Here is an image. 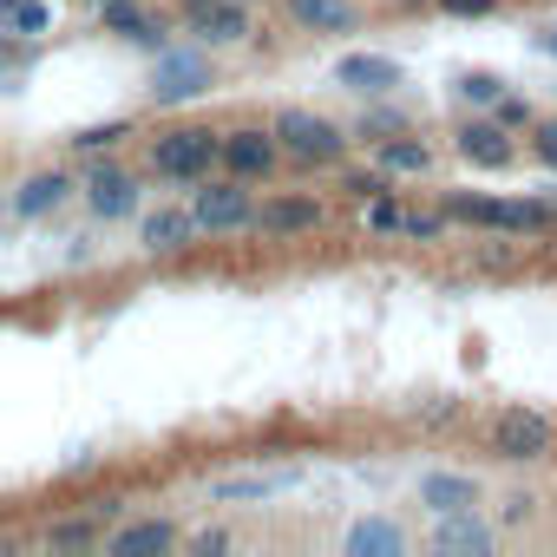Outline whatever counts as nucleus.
Returning <instances> with one entry per match:
<instances>
[{"mask_svg":"<svg viewBox=\"0 0 557 557\" xmlns=\"http://www.w3.org/2000/svg\"><path fill=\"white\" fill-rule=\"evenodd\" d=\"M381 164L387 171H426V145L420 138H387L381 145Z\"/></svg>","mask_w":557,"mask_h":557,"instance_id":"nucleus-22","label":"nucleus"},{"mask_svg":"<svg viewBox=\"0 0 557 557\" xmlns=\"http://www.w3.org/2000/svg\"><path fill=\"white\" fill-rule=\"evenodd\" d=\"M60 197H66V177H60V171H40V177L21 184L14 210H21V216H47V210H60Z\"/></svg>","mask_w":557,"mask_h":557,"instance_id":"nucleus-14","label":"nucleus"},{"mask_svg":"<svg viewBox=\"0 0 557 557\" xmlns=\"http://www.w3.org/2000/svg\"><path fill=\"white\" fill-rule=\"evenodd\" d=\"M216 158H223V145L210 132H164L151 145V171L158 177H210Z\"/></svg>","mask_w":557,"mask_h":557,"instance_id":"nucleus-2","label":"nucleus"},{"mask_svg":"<svg viewBox=\"0 0 557 557\" xmlns=\"http://www.w3.org/2000/svg\"><path fill=\"white\" fill-rule=\"evenodd\" d=\"M145 550H171V524H164V518L132 524V531H119V537H112V557H145Z\"/></svg>","mask_w":557,"mask_h":557,"instance_id":"nucleus-18","label":"nucleus"},{"mask_svg":"<svg viewBox=\"0 0 557 557\" xmlns=\"http://www.w3.org/2000/svg\"><path fill=\"white\" fill-rule=\"evenodd\" d=\"M407 236H440V216H407Z\"/></svg>","mask_w":557,"mask_h":557,"instance_id":"nucleus-29","label":"nucleus"},{"mask_svg":"<svg viewBox=\"0 0 557 557\" xmlns=\"http://www.w3.org/2000/svg\"><path fill=\"white\" fill-rule=\"evenodd\" d=\"M537 158L557 171V119H550V125H537Z\"/></svg>","mask_w":557,"mask_h":557,"instance_id":"nucleus-26","label":"nucleus"},{"mask_svg":"<svg viewBox=\"0 0 557 557\" xmlns=\"http://www.w3.org/2000/svg\"><path fill=\"white\" fill-rule=\"evenodd\" d=\"M420 505H426L433 518H446V511H472V505H479V485H472L466 472H420Z\"/></svg>","mask_w":557,"mask_h":557,"instance_id":"nucleus-7","label":"nucleus"},{"mask_svg":"<svg viewBox=\"0 0 557 557\" xmlns=\"http://www.w3.org/2000/svg\"><path fill=\"white\" fill-rule=\"evenodd\" d=\"M86 203H92L99 216H125V210H132V177L112 171V164H99V171L86 177Z\"/></svg>","mask_w":557,"mask_h":557,"instance_id":"nucleus-12","label":"nucleus"},{"mask_svg":"<svg viewBox=\"0 0 557 557\" xmlns=\"http://www.w3.org/2000/svg\"><path fill=\"white\" fill-rule=\"evenodd\" d=\"M197 8V34L203 40H243L249 21H243V0H190Z\"/></svg>","mask_w":557,"mask_h":557,"instance_id":"nucleus-11","label":"nucleus"},{"mask_svg":"<svg viewBox=\"0 0 557 557\" xmlns=\"http://www.w3.org/2000/svg\"><path fill=\"white\" fill-rule=\"evenodd\" d=\"M119 138H125V125H92V132H79L73 145H79V151H99V145H119Z\"/></svg>","mask_w":557,"mask_h":557,"instance_id":"nucleus-25","label":"nucleus"},{"mask_svg":"<svg viewBox=\"0 0 557 557\" xmlns=\"http://www.w3.org/2000/svg\"><path fill=\"white\" fill-rule=\"evenodd\" d=\"M296 21H309V27H348L355 8H348V0H296Z\"/></svg>","mask_w":557,"mask_h":557,"instance_id":"nucleus-20","label":"nucleus"},{"mask_svg":"<svg viewBox=\"0 0 557 557\" xmlns=\"http://www.w3.org/2000/svg\"><path fill=\"white\" fill-rule=\"evenodd\" d=\"M433 544H440V550H453V557H485V550H492V524H479L472 511H446Z\"/></svg>","mask_w":557,"mask_h":557,"instance_id":"nucleus-10","label":"nucleus"},{"mask_svg":"<svg viewBox=\"0 0 557 557\" xmlns=\"http://www.w3.org/2000/svg\"><path fill=\"white\" fill-rule=\"evenodd\" d=\"M492 453H498V459H544V453H550V420H544V413H524V407L498 413Z\"/></svg>","mask_w":557,"mask_h":557,"instance_id":"nucleus-3","label":"nucleus"},{"mask_svg":"<svg viewBox=\"0 0 557 557\" xmlns=\"http://www.w3.org/2000/svg\"><path fill=\"white\" fill-rule=\"evenodd\" d=\"M459 92H466L472 106H498V79H492V73H466V79H459Z\"/></svg>","mask_w":557,"mask_h":557,"instance_id":"nucleus-24","label":"nucleus"},{"mask_svg":"<svg viewBox=\"0 0 557 557\" xmlns=\"http://www.w3.org/2000/svg\"><path fill=\"white\" fill-rule=\"evenodd\" d=\"M223 164L236 171V177H262L269 164H275V132L262 138V132H230L223 138Z\"/></svg>","mask_w":557,"mask_h":557,"instance_id":"nucleus-9","label":"nucleus"},{"mask_svg":"<svg viewBox=\"0 0 557 557\" xmlns=\"http://www.w3.org/2000/svg\"><path fill=\"white\" fill-rule=\"evenodd\" d=\"M203 86H210L203 53H164L158 73H151V99H158V106H184V99H197Z\"/></svg>","mask_w":557,"mask_h":557,"instance_id":"nucleus-4","label":"nucleus"},{"mask_svg":"<svg viewBox=\"0 0 557 557\" xmlns=\"http://www.w3.org/2000/svg\"><path fill=\"white\" fill-rule=\"evenodd\" d=\"M492 223H505V230H537V223H544V203H492Z\"/></svg>","mask_w":557,"mask_h":557,"instance_id":"nucleus-23","label":"nucleus"},{"mask_svg":"<svg viewBox=\"0 0 557 557\" xmlns=\"http://www.w3.org/2000/svg\"><path fill=\"white\" fill-rule=\"evenodd\" d=\"M407 537H400V524H387V518H361L355 531H348V550L355 557H394Z\"/></svg>","mask_w":557,"mask_h":557,"instance_id":"nucleus-13","label":"nucleus"},{"mask_svg":"<svg viewBox=\"0 0 557 557\" xmlns=\"http://www.w3.org/2000/svg\"><path fill=\"white\" fill-rule=\"evenodd\" d=\"M0 14H8V34H21V40H34V34L53 27V8H47V0H0Z\"/></svg>","mask_w":557,"mask_h":557,"instance_id":"nucleus-19","label":"nucleus"},{"mask_svg":"<svg viewBox=\"0 0 557 557\" xmlns=\"http://www.w3.org/2000/svg\"><path fill=\"white\" fill-rule=\"evenodd\" d=\"M544 47H550V60H557V34H550V40H544Z\"/></svg>","mask_w":557,"mask_h":557,"instance_id":"nucleus-30","label":"nucleus"},{"mask_svg":"<svg viewBox=\"0 0 557 557\" xmlns=\"http://www.w3.org/2000/svg\"><path fill=\"white\" fill-rule=\"evenodd\" d=\"M315 223H322L315 197H283V203H269V210H262V230H275V236H289V230H315Z\"/></svg>","mask_w":557,"mask_h":557,"instance_id":"nucleus-15","label":"nucleus"},{"mask_svg":"<svg viewBox=\"0 0 557 557\" xmlns=\"http://www.w3.org/2000/svg\"><path fill=\"white\" fill-rule=\"evenodd\" d=\"M446 14H492V0H440Z\"/></svg>","mask_w":557,"mask_h":557,"instance_id":"nucleus-27","label":"nucleus"},{"mask_svg":"<svg viewBox=\"0 0 557 557\" xmlns=\"http://www.w3.org/2000/svg\"><path fill=\"white\" fill-rule=\"evenodd\" d=\"M296 485V472H236V479H216V498H269Z\"/></svg>","mask_w":557,"mask_h":557,"instance_id":"nucleus-17","label":"nucleus"},{"mask_svg":"<svg viewBox=\"0 0 557 557\" xmlns=\"http://www.w3.org/2000/svg\"><path fill=\"white\" fill-rule=\"evenodd\" d=\"M459 158H466V164H485V171H505V164H511V138H505V125H485V119L466 125V132H459Z\"/></svg>","mask_w":557,"mask_h":557,"instance_id":"nucleus-8","label":"nucleus"},{"mask_svg":"<svg viewBox=\"0 0 557 557\" xmlns=\"http://www.w3.org/2000/svg\"><path fill=\"white\" fill-rule=\"evenodd\" d=\"M498 119H505V125H524L531 112H524V99H498Z\"/></svg>","mask_w":557,"mask_h":557,"instance_id":"nucleus-28","label":"nucleus"},{"mask_svg":"<svg viewBox=\"0 0 557 557\" xmlns=\"http://www.w3.org/2000/svg\"><path fill=\"white\" fill-rule=\"evenodd\" d=\"M106 27H112V34H125V40H158V34L145 27V14L132 8V0H106Z\"/></svg>","mask_w":557,"mask_h":557,"instance_id":"nucleus-21","label":"nucleus"},{"mask_svg":"<svg viewBox=\"0 0 557 557\" xmlns=\"http://www.w3.org/2000/svg\"><path fill=\"white\" fill-rule=\"evenodd\" d=\"M190 210H197V230H243V223H256V203H249L243 184H203Z\"/></svg>","mask_w":557,"mask_h":557,"instance_id":"nucleus-5","label":"nucleus"},{"mask_svg":"<svg viewBox=\"0 0 557 557\" xmlns=\"http://www.w3.org/2000/svg\"><path fill=\"white\" fill-rule=\"evenodd\" d=\"M275 138H283V151L302 158V164H335V158H342V132H335L329 119L302 112V106H289L283 119H275Z\"/></svg>","mask_w":557,"mask_h":557,"instance_id":"nucleus-1","label":"nucleus"},{"mask_svg":"<svg viewBox=\"0 0 557 557\" xmlns=\"http://www.w3.org/2000/svg\"><path fill=\"white\" fill-rule=\"evenodd\" d=\"M335 79H342L348 92H368V99H381V92H394V86H400V66H394L387 53H348V60L335 66Z\"/></svg>","mask_w":557,"mask_h":557,"instance_id":"nucleus-6","label":"nucleus"},{"mask_svg":"<svg viewBox=\"0 0 557 557\" xmlns=\"http://www.w3.org/2000/svg\"><path fill=\"white\" fill-rule=\"evenodd\" d=\"M190 230H197V210H158V216L145 223V243H151V249H184Z\"/></svg>","mask_w":557,"mask_h":557,"instance_id":"nucleus-16","label":"nucleus"}]
</instances>
